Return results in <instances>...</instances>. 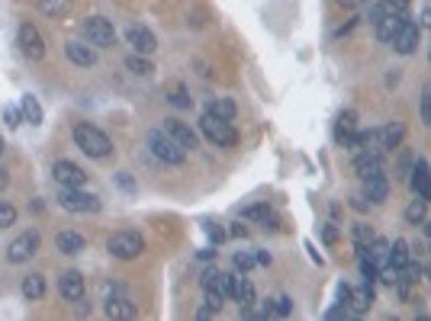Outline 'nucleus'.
Instances as JSON below:
<instances>
[{"label":"nucleus","instance_id":"nucleus-1","mask_svg":"<svg viewBox=\"0 0 431 321\" xmlns=\"http://www.w3.org/2000/svg\"><path fill=\"white\" fill-rule=\"evenodd\" d=\"M71 138H75V145L81 148L87 157H94V161H104V157L113 155V138L106 135V132H100L97 126H90V122H75Z\"/></svg>","mask_w":431,"mask_h":321},{"label":"nucleus","instance_id":"nucleus-2","mask_svg":"<svg viewBox=\"0 0 431 321\" xmlns=\"http://www.w3.org/2000/svg\"><path fill=\"white\" fill-rule=\"evenodd\" d=\"M149 148H151V155L158 157L161 164H168V167H180L184 161H187V148L178 145L164 128H151L149 132Z\"/></svg>","mask_w":431,"mask_h":321},{"label":"nucleus","instance_id":"nucleus-3","mask_svg":"<svg viewBox=\"0 0 431 321\" xmlns=\"http://www.w3.org/2000/svg\"><path fill=\"white\" fill-rule=\"evenodd\" d=\"M197 126H200V132H203V135H207L216 148H235V145H238V132L232 128V122L219 119V116H213V113H203Z\"/></svg>","mask_w":431,"mask_h":321},{"label":"nucleus","instance_id":"nucleus-4","mask_svg":"<svg viewBox=\"0 0 431 321\" xmlns=\"http://www.w3.org/2000/svg\"><path fill=\"white\" fill-rule=\"evenodd\" d=\"M106 251H110V257H116V260H135V257L145 251V238H142L139 231H113L110 241H106Z\"/></svg>","mask_w":431,"mask_h":321},{"label":"nucleus","instance_id":"nucleus-5","mask_svg":"<svg viewBox=\"0 0 431 321\" xmlns=\"http://www.w3.org/2000/svg\"><path fill=\"white\" fill-rule=\"evenodd\" d=\"M81 36L90 42L94 48H113L116 46V29L106 17H87L81 23Z\"/></svg>","mask_w":431,"mask_h":321},{"label":"nucleus","instance_id":"nucleus-6","mask_svg":"<svg viewBox=\"0 0 431 321\" xmlns=\"http://www.w3.org/2000/svg\"><path fill=\"white\" fill-rule=\"evenodd\" d=\"M58 202L68 212H100V200L94 193H84V186H61Z\"/></svg>","mask_w":431,"mask_h":321},{"label":"nucleus","instance_id":"nucleus-7","mask_svg":"<svg viewBox=\"0 0 431 321\" xmlns=\"http://www.w3.org/2000/svg\"><path fill=\"white\" fill-rule=\"evenodd\" d=\"M17 46H19V52H23L29 61H39V58H46V39H42V32L36 29V23H19V29H17Z\"/></svg>","mask_w":431,"mask_h":321},{"label":"nucleus","instance_id":"nucleus-8","mask_svg":"<svg viewBox=\"0 0 431 321\" xmlns=\"http://www.w3.org/2000/svg\"><path fill=\"white\" fill-rule=\"evenodd\" d=\"M39 248H42V235L39 231H23V235H17V238L10 241L7 260L10 264H26V260L36 257Z\"/></svg>","mask_w":431,"mask_h":321},{"label":"nucleus","instance_id":"nucleus-9","mask_svg":"<svg viewBox=\"0 0 431 321\" xmlns=\"http://www.w3.org/2000/svg\"><path fill=\"white\" fill-rule=\"evenodd\" d=\"M52 177H55L58 186H84L87 184L84 167H77L75 161H68V157H61V161L52 164Z\"/></svg>","mask_w":431,"mask_h":321},{"label":"nucleus","instance_id":"nucleus-10","mask_svg":"<svg viewBox=\"0 0 431 321\" xmlns=\"http://www.w3.org/2000/svg\"><path fill=\"white\" fill-rule=\"evenodd\" d=\"M58 293H61V299L65 302H81L87 293V283H84V276L77 273V270H65V273L58 276Z\"/></svg>","mask_w":431,"mask_h":321},{"label":"nucleus","instance_id":"nucleus-11","mask_svg":"<svg viewBox=\"0 0 431 321\" xmlns=\"http://www.w3.org/2000/svg\"><path fill=\"white\" fill-rule=\"evenodd\" d=\"M126 42L132 46V52H139V55H151L155 48H158V39L151 32L149 26H142V23H132L126 29Z\"/></svg>","mask_w":431,"mask_h":321},{"label":"nucleus","instance_id":"nucleus-12","mask_svg":"<svg viewBox=\"0 0 431 321\" xmlns=\"http://www.w3.org/2000/svg\"><path fill=\"white\" fill-rule=\"evenodd\" d=\"M354 171H357V177H361V180L383 174V151H374V148L357 151V155H354Z\"/></svg>","mask_w":431,"mask_h":321},{"label":"nucleus","instance_id":"nucleus-13","mask_svg":"<svg viewBox=\"0 0 431 321\" xmlns=\"http://www.w3.org/2000/svg\"><path fill=\"white\" fill-rule=\"evenodd\" d=\"M164 132H168L178 145H184L187 151H193V148H200V135H197V128H190L187 122H180V119H164Z\"/></svg>","mask_w":431,"mask_h":321},{"label":"nucleus","instance_id":"nucleus-14","mask_svg":"<svg viewBox=\"0 0 431 321\" xmlns=\"http://www.w3.org/2000/svg\"><path fill=\"white\" fill-rule=\"evenodd\" d=\"M409 186H412V193L415 196H425V200H431V167L425 164L422 157H415V164H412V171H409Z\"/></svg>","mask_w":431,"mask_h":321},{"label":"nucleus","instance_id":"nucleus-15","mask_svg":"<svg viewBox=\"0 0 431 321\" xmlns=\"http://www.w3.org/2000/svg\"><path fill=\"white\" fill-rule=\"evenodd\" d=\"M65 55H68V61L77 64V68H94L97 64V48L90 46V42L71 39V42H65Z\"/></svg>","mask_w":431,"mask_h":321},{"label":"nucleus","instance_id":"nucleus-16","mask_svg":"<svg viewBox=\"0 0 431 321\" xmlns=\"http://www.w3.org/2000/svg\"><path fill=\"white\" fill-rule=\"evenodd\" d=\"M242 219L245 222H258L264 228H277L280 225V215L267 206V202H254V206H245L242 209Z\"/></svg>","mask_w":431,"mask_h":321},{"label":"nucleus","instance_id":"nucleus-17","mask_svg":"<svg viewBox=\"0 0 431 321\" xmlns=\"http://www.w3.org/2000/svg\"><path fill=\"white\" fill-rule=\"evenodd\" d=\"M104 312H106V318H135L139 309H135V302H132L126 293H113L110 299H106Z\"/></svg>","mask_w":431,"mask_h":321},{"label":"nucleus","instance_id":"nucleus-18","mask_svg":"<svg viewBox=\"0 0 431 321\" xmlns=\"http://www.w3.org/2000/svg\"><path fill=\"white\" fill-rule=\"evenodd\" d=\"M232 299L238 302V309H251V305H258V289H254V283L248 280V273L235 276L232 280Z\"/></svg>","mask_w":431,"mask_h":321},{"label":"nucleus","instance_id":"nucleus-19","mask_svg":"<svg viewBox=\"0 0 431 321\" xmlns=\"http://www.w3.org/2000/svg\"><path fill=\"white\" fill-rule=\"evenodd\" d=\"M393 48L399 52V55H412L415 48H419V23L405 19L403 29H399V32H396V39H393Z\"/></svg>","mask_w":431,"mask_h":321},{"label":"nucleus","instance_id":"nucleus-20","mask_svg":"<svg viewBox=\"0 0 431 321\" xmlns=\"http://www.w3.org/2000/svg\"><path fill=\"white\" fill-rule=\"evenodd\" d=\"M405 19H409V13H383V17L376 19V39L380 42H393Z\"/></svg>","mask_w":431,"mask_h":321},{"label":"nucleus","instance_id":"nucleus-21","mask_svg":"<svg viewBox=\"0 0 431 321\" xmlns=\"http://www.w3.org/2000/svg\"><path fill=\"white\" fill-rule=\"evenodd\" d=\"M357 132V113L354 110H345V113H338V119H335V142L338 145H345L354 138Z\"/></svg>","mask_w":431,"mask_h":321},{"label":"nucleus","instance_id":"nucleus-22","mask_svg":"<svg viewBox=\"0 0 431 321\" xmlns=\"http://www.w3.org/2000/svg\"><path fill=\"white\" fill-rule=\"evenodd\" d=\"M403 138H405V126L403 122H386L383 128H380V151H396V148L403 145Z\"/></svg>","mask_w":431,"mask_h":321},{"label":"nucleus","instance_id":"nucleus-23","mask_svg":"<svg viewBox=\"0 0 431 321\" xmlns=\"http://www.w3.org/2000/svg\"><path fill=\"white\" fill-rule=\"evenodd\" d=\"M19 293L26 302H39L42 295H46V276L42 273H26L23 276V283H19Z\"/></svg>","mask_w":431,"mask_h":321},{"label":"nucleus","instance_id":"nucleus-24","mask_svg":"<svg viewBox=\"0 0 431 321\" xmlns=\"http://www.w3.org/2000/svg\"><path fill=\"white\" fill-rule=\"evenodd\" d=\"M55 248H58V254L75 257V254H81V251L87 248V241H84V235H77V231H58Z\"/></svg>","mask_w":431,"mask_h":321},{"label":"nucleus","instance_id":"nucleus-25","mask_svg":"<svg viewBox=\"0 0 431 321\" xmlns=\"http://www.w3.org/2000/svg\"><path fill=\"white\" fill-rule=\"evenodd\" d=\"M364 196L367 202H386V196H390V184H386V177L383 174H376V177H367L364 180Z\"/></svg>","mask_w":431,"mask_h":321},{"label":"nucleus","instance_id":"nucleus-26","mask_svg":"<svg viewBox=\"0 0 431 321\" xmlns=\"http://www.w3.org/2000/svg\"><path fill=\"white\" fill-rule=\"evenodd\" d=\"M347 305H351V312H354V315L370 312V305H374V286L364 283L361 289H351V299H347Z\"/></svg>","mask_w":431,"mask_h":321},{"label":"nucleus","instance_id":"nucleus-27","mask_svg":"<svg viewBox=\"0 0 431 321\" xmlns=\"http://www.w3.org/2000/svg\"><path fill=\"white\" fill-rule=\"evenodd\" d=\"M207 113H213V116H219V119H225V122H232L235 116H238V106H235V100H229V97H213Z\"/></svg>","mask_w":431,"mask_h":321},{"label":"nucleus","instance_id":"nucleus-28","mask_svg":"<svg viewBox=\"0 0 431 321\" xmlns=\"http://www.w3.org/2000/svg\"><path fill=\"white\" fill-rule=\"evenodd\" d=\"M425 219H428V200H425V196H415V200L405 206V222H409V225H422Z\"/></svg>","mask_w":431,"mask_h":321},{"label":"nucleus","instance_id":"nucleus-29","mask_svg":"<svg viewBox=\"0 0 431 321\" xmlns=\"http://www.w3.org/2000/svg\"><path fill=\"white\" fill-rule=\"evenodd\" d=\"M409 260H412V251H409V244H405L403 238L390 241V264H393L396 270H403Z\"/></svg>","mask_w":431,"mask_h":321},{"label":"nucleus","instance_id":"nucleus-30","mask_svg":"<svg viewBox=\"0 0 431 321\" xmlns=\"http://www.w3.org/2000/svg\"><path fill=\"white\" fill-rule=\"evenodd\" d=\"M126 68H129L135 77H151V74H155V64L149 61V55H139V52H132V55L126 58Z\"/></svg>","mask_w":431,"mask_h":321},{"label":"nucleus","instance_id":"nucleus-31","mask_svg":"<svg viewBox=\"0 0 431 321\" xmlns=\"http://www.w3.org/2000/svg\"><path fill=\"white\" fill-rule=\"evenodd\" d=\"M19 110H23V119L32 122V126H39V122H42V106H39V100L32 97V93H26V97L19 100Z\"/></svg>","mask_w":431,"mask_h":321},{"label":"nucleus","instance_id":"nucleus-32","mask_svg":"<svg viewBox=\"0 0 431 321\" xmlns=\"http://www.w3.org/2000/svg\"><path fill=\"white\" fill-rule=\"evenodd\" d=\"M168 103L174 106V110H190V106H193V100L187 97V87H184V84H171L168 87Z\"/></svg>","mask_w":431,"mask_h":321},{"label":"nucleus","instance_id":"nucleus-33","mask_svg":"<svg viewBox=\"0 0 431 321\" xmlns=\"http://www.w3.org/2000/svg\"><path fill=\"white\" fill-rule=\"evenodd\" d=\"M367 254H370V260H374L376 266H386V264H390V241L376 235V238H374V244L367 248Z\"/></svg>","mask_w":431,"mask_h":321},{"label":"nucleus","instance_id":"nucleus-34","mask_svg":"<svg viewBox=\"0 0 431 321\" xmlns=\"http://www.w3.org/2000/svg\"><path fill=\"white\" fill-rule=\"evenodd\" d=\"M68 10H71V0H39V13H46L52 19L65 17Z\"/></svg>","mask_w":431,"mask_h":321},{"label":"nucleus","instance_id":"nucleus-35","mask_svg":"<svg viewBox=\"0 0 431 321\" xmlns=\"http://www.w3.org/2000/svg\"><path fill=\"white\" fill-rule=\"evenodd\" d=\"M351 238H354V251L361 254V251H367L370 244H374V231H370V225H354V231H351Z\"/></svg>","mask_w":431,"mask_h":321},{"label":"nucleus","instance_id":"nucleus-36","mask_svg":"<svg viewBox=\"0 0 431 321\" xmlns=\"http://www.w3.org/2000/svg\"><path fill=\"white\" fill-rule=\"evenodd\" d=\"M232 266L238 270V273H251L254 266H258V260H254L251 251H235V254H232Z\"/></svg>","mask_w":431,"mask_h":321},{"label":"nucleus","instance_id":"nucleus-37","mask_svg":"<svg viewBox=\"0 0 431 321\" xmlns=\"http://www.w3.org/2000/svg\"><path fill=\"white\" fill-rule=\"evenodd\" d=\"M412 286H415V280H409V276H396V295H399V302H409L412 299Z\"/></svg>","mask_w":431,"mask_h":321},{"label":"nucleus","instance_id":"nucleus-38","mask_svg":"<svg viewBox=\"0 0 431 321\" xmlns=\"http://www.w3.org/2000/svg\"><path fill=\"white\" fill-rule=\"evenodd\" d=\"M287 315H293V299L290 295H277L274 299V318H287Z\"/></svg>","mask_w":431,"mask_h":321},{"label":"nucleus","instance_id":"nucleus-39","mask_svg":"<svg viewBox=\"0 0 431 321\" xmlns=\"http://www.w3.org/2000/svg\"><path fill=\"white\" fill-rule=\"evenodd\" d=\"M13 222H17V206L0 200V228H10Z\"/></svg>","mask_w":431,"mask_h":321},{"label":"nucleus","instance_id":"nucleus-40","mask_svg":"<svg viewBox=\"0 0 431 321\" xmlns=\"http://www.w3.org/2000/svg\"><path fill=\"white\" fill-rule=\"evenodd\" d=\"M325 318H332V321H338V318H357V315L354 312H351V305H345V302H338L335 305V309H328V312H325Z\"/></svg>","mask_w":431,"mask_h":321},{"label":"nucleus","instance_id":"nucleus-41","mask_svg":"<svg viewBox=\"0 0 431 321\" xmlns=\"http://www.w3.org/2000/svg\"><path fill=\"white\" fill-rule=\"evenodd\" d=\"M203 293H207V305H209V309H216V312H222L225 295L219 293V289H213V286H209V289H203Z\"/></svg>","mask_w":431,"mask_h":321},{"label":"nucleus","instance_id":"nucleus-42","mask_svg":"<svg viewBox=\"0 0 431 321\" xmlns=\"http://www.w3.org/2000/svg\"><path fill=\"white\" fill-rule=\"evenodd\" d=\"M3 122H7L10 128H17L19 122H26L23 119V110H19V106H7V110H3Z\"/></svg>","mask_w":431,"mask_h":321},{"label":"nucleus","instance_id":"nucleus-43","mask_svg":"<svg viewBox=\"0 0 431 321\" xmlns=\"http://www.w3.org/2000/svg\"><path fill=\"white\" fill-rule=\"evenodd\" d=\"M207 238L213 241V244H222V241L229 238V231H225L222 225H213V222H209V225H207Z\"/></svg>","mask_w":431,"mask_h":321},{"label":"nucleus","instance_id":"nucleus-44","mask_svg":"<svg viewBox=\"0 0 431 321\" xmlns=\"http://www.w3.org/2000/svg\"><path fill=\"white\" fill-rule=\"evenodd\" d=\"M419 113H422V122L431 126V87L422 93V103H419Z\"/></svg>","mask_w":431,"mask_h":321},{"label":"nucleus","instance_id":"nucleus-45","mask_svg":"<svg viewBox=\"0 0 431 321\" xmlns=\"http://www.w3.org/2000/svg\"><path fill=\"white\" fill-rule=\"evenodd\" d=\"M219 273H222L219 266H207V270L200 273V286H203V289H207V286H213V283H216V276H219Z\"/></svg>","mask_w":431,"mask_h":321},{"label":"nucleus","instance_id":"nucleus-46","mask_svg":"<svg viewBox=\"0 0 431 321\" xmlns=\"http://www.w3.org/2000/svg\"><path fill=\"white\" fill-rule=\"evenodd\" d=\"M412 164H415V157L409 155V151H403V155H399V177H409Z\"/></svg>","mask_w":431,"mask_h":321},{"label":"nucleus","instance_id":"nucleus-47","mask_svg":"<svg viewBox=\"0 0 431 321\" xmlns=\"http://www.w3.org/2000/svg\"><path fill=\"white\" fill-rule=\"evenodd\" d=\"M116 186H119V190H126V193H132V190H135V180H132L126 171H119V174H116Z\"/></svg>","mask_w":431,"mask_h":321},{"label":"nucleus","instance_id":"nucleus-48","mask_svg":"<svg viewBox=\"0 0 431 321\" xmlns=\"http://www.w3.org/2000/svg\"><path fill=\"white\" fill-rule=\"evenodd\" d=\"M351 209H357V212H367V209H370V202H367L364 193H361V196H351Z\"/></svg>","mask_w":431,"mask_h":321},{"label":"nucleus","instance_id":"nucleus-49","mask_svg":"<svg viewBox=\"0 0 431 321\" xmlns=\"http://www.w3.org/2000/svg\"><path fill=\"white\" fill-rule=\"evenodd\" d=\"M335 3H338L341 10H361L364 3H370V0H335Z\"/></svg>","mask_w":431,"mask_h":321},{"label":"nucleus","instance_id":"nucleus-50","mask_svg":"<svg viewBox=\"0 0 431 321\" xmlns=\"http://www.w3.org/2000/svg\"><path fill=\"white\" fill-rule=\"evenodd\" d=\"M254 260H258V266H271L274 257L267 254V251H254Z\"/></svg>","mask_w":431,"mask_h":321},{"label":"nucleus","instance_id":"nucleus-51","mask_svg":"<svg viewBox=\"0 0 431 321\" xmlns=\"http://www.w3.org/2000/svg\"><path fill=\"white\" fill-rule=\"evenodd\" d=\"M347 299H351V286L341 283V286H338V302H345V305H347Z\"/></svg>","mask_w":431,"mask_h":321},{"label":"nucleus","instance_id":"nucleus-52","mask_svg":"<svg viewBox=\"0 0 431 321\" xmlns=\"http://www.w3.org/2000/svg\"><path fill=\"white\" fill-rule=\"evenodd\" d=\"M322 235H325V244H335V241H338L335 225H325V231H322Z\"/></svg>","mask_w":431,"mask_h":321},{"label":"nucleus","instance_id":"nucleus-53","mask_svg":"<svg viewBox=\"0 0 431 321\" xmlns=\"http://www.w3.org/2000/svg\"><path fill=\"white\" fill-rule=\"evenodd\" d=\"M216 315H219V312H216V309H209V305H203V309H200V312H197V318H203V321H207V318H216Z\"/></svg>","mask_w":431,"mask_h":321},{"label":"nucleus","instance_id":"nucleus-54","mask_svg":"<svg viewBox=\"0 0 431 321\" xmlns=\"http://www.w3.org/2000/svg\"><path fill=\"white\" fill-rule=\"evenodd\" d=\"M229 235H235V238H248V228H245L242 222H238V225H232V231H229Z\"/></svg>","mask_w":431,"mask_h":321},{"label":"nucleus","instance_id":"nucleus-55","mask_svg":"<svg viewBox=\"0 0 431 321\" xmlns=\"http://www.w3.org/2000/svg\"><path fill=\"white\" fill-rule=\"evenodd\" d=\"M422 26H425V29H431V7H425V10H422Z\"/></svg>","mask_w":431,"mask_h":321},{"label":"nucleus","instance_id":"nucleus-56","mask_svg":"<svg viewBox=\"0 0 431 321\" xmlns=\"http://www.w3.org/2000/svg\"><path fill=\"white\" fill-rule=\"evenodd\" d=\"M7 184H10V174L0 167V190H7Z\"/></svg>","mask_w":431,"mask_h":321},{"label":"nucleus","instance_id":"nucleus-57","mask_svg":"<svg viewBox=\"0 0 431 321\" xmlns=\"http://www.w3.org/2000/svg\"><path fill=\"white\" fill-rule=\"evenodd\" d=\"M209 257H216V251H213V248H207V251H200V260H209Z\"/></svg>","mask_w":431,"mask_h":321},{"label":"nucleus","instance_id":"nucleus-58","mask_svg":"<svg viewBox=\"0 0 431 321\" xmlns=\"http://www.w3.org/2000/svg\"><path fill=\"white\" fill-rule=\"evenodd\" d=\"M422 231H425V235H428V238H431V215L422 222Z\"/></svg>","mask_w":431,"mask_h":321},{"label":"nucleus","instance_id":"nucleus-59","mask_svg":"<svg viewBox=\"0 0 431 321\" xmlns=\"http://www.w3.org/2000/svg\"><path fill=\"white\" fill-rule=\"evenodd\" d=\"M0 157H3V135H0Z\"/></svg>","mask_w":431,"mask_h":321},{"label":"nucleus","instance_id":"nucleus-60","mask_svg":"<svg viewBox=\"0 0 431 321\" xmlns=\"http://www.w3.org/2000/svg\"><path fill=\"white\" fill-rule=\"evenodd\" d=\"M396 3H409V0H396Z\"/></svg>","mask_w":431,"mask_h":321}]
</instances>
